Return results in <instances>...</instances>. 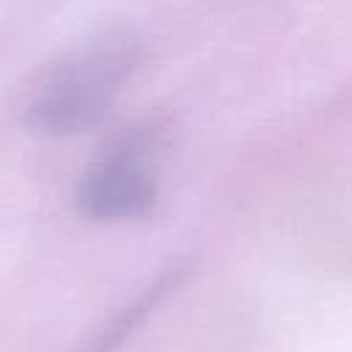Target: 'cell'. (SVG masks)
Segmentation results:
<instances>
[{"mask_svg": "<svg viewBox=\"0 0 352 352\" xmlns=\"http://www.w3.org/2000/svg\"><path fill=\"white\" fill-rule=\"evenodd\" d=\"M187 261H173L170 267H165L132 302H126L116 316H110L85 344L80 352H118L126 338L148 319V314L173 292L179 289V283L187 278Z\"/></svg>", "mask_w": 352, "mask_h": 352, "instance_id": "3", "label": "cell"}, {"mask_svg": "<svg viewBox=\"0 0 352 352\" xmlns=\"http://www.w3.org/2000/svg\"><path fill=\"white\" fill-rule=\"evenodd\" d=\"M170 129L168 116L151 113L107 138L77 182V212L99 223L146 217L160 195Z\"/></svg>", "mask_w": 352, "mask_h": 352, "instance_id": "2", "label": "cell"}, {"mask_svg": "<svg viewBox=\"0 0 352 352\" xmlns=\"http://www.w3.org/2000/svg\"><path fill=\"white\" fill-rule=\"evenodd\" d=\"M148 60V44L129 28L107 30L58 60L25 107V124L47 138L102 126L118 91Z\"/></svg>", "mask_w": 352, "mask_h": 352, "instance_id": "1", "label": "cell"}]
</instances>
